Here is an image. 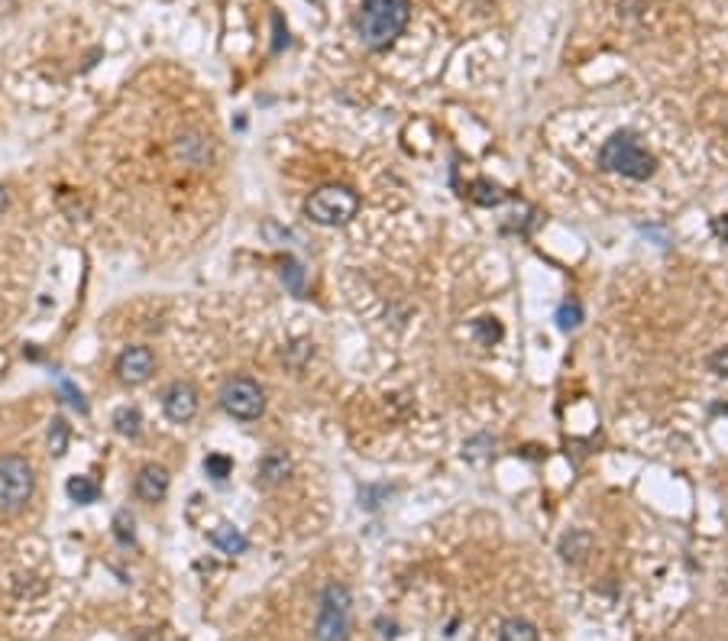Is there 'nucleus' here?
Returning a JSON list of instances; mask_svg holds the SVG:
<instances>
[{"instance_id":"nucleus-1","label":"nucleus","mask_w":728,"mask_h":641,"mask_svg":"<svg viewBox=\"0 0 728 641\" xmlns=\"http://www.w3.org/2000/svg\"><path fill=\"white\" fill-rule=\"evenodd\" d=\"M412 17V0H363L356 10V33L366 49H389Z\"/></svg>"},{"instance_id":"nucleus-2","label":"nucleus","mask_w":728,"mask_h":641,"mask_svg":"<svg viewBox=\"0 0 728 641\" xmlns=\"http://www.w3.org/2000/svg\"><path fill=\"white\" fill-rule=\"evenodd\" d=\"M599 162H602V169H609V172H619L625 175V178H635V182L651 178L654 169H657L654 156L637 143L635 134H628V130H621V134L605 140L602 152H599Z\"/></svg>"},{"instance_id":"nucleus-3","label":"nucleus","mask_w":728,"mask_h":641,"mask_svg":"<svg viewBox=\"0 0 728 641\" xmlns=\"http://www.w3.org/2000/svg\"><path fill=\"white\" fill-rule=\"evenodd\" d=\"M350 606L353 596L343 583H327L321 593V609L315 619L317 641H347L350 638Z\"/></svg>"},{"instance_id":"nucleus-4","label":"nucleus","mask_w":728,"mask_h":641,"mask_svg":"<svg viewBox=\"0 0 728 641\" xmlns=\"http://www.w3.org/2000/svg\"><path fill=\"white\" fill-rule=\"evenodd\" d=\"M308 217L321 227H337V224H347L353 221L356 211H360V198L356 192H350L347 185H324L317 188L305 204Z\"/></svg>"},{"instance_id":"nucleus-5","label":"nucleus","mask_w":728,"mask_h":641,"mask_svg":"<svg viewBox=\"0 0 728 641\" xmlns=\"http://www.w3.org/2000/svg\"><path fill=\"white\" fill-rule=\"evenodd\" d=\"M36 486L33 466L17 454L0 457V515H13L30 502Z\"/></svg>"},{"instance_id":"nucleus-6","label":"nucleus","mask_w":728,"mask_h":641,"mask_svg":"<svg viewBox=\"0 0 728 641\" xmlns=\"http://www.w3.org/2000/svg\"><path fill=\"white\" fill-rule=\"evenodd\" d=\"M221 405H224L227 415L240 418V421H253V418L263 415L265 408V392L259 389V383L240 376V379H230L221 392Z\"/></svg>"},{"instance_id":"nucleus-7","label":"nucleus","mask_w":728,"mask_h":641,"mask_svg":"<svg viewBox=\"0 0 728 641\" xmlns=\"http://www.w3.org/2000/svg\"><path fill=\"white\" fill-rule=\"evenodd\" d=\"M156 369V359H152V350L150 347H126L120 357H117V373L124 383H146Z\"/></svg>"},{"instance_id":"nucleus-8","label":"nucleus","mask_w":728,"mask_h":641,"mask_svg":"<svg viewBox=\"0 0 728 641\" xmlns=\"http://www.w3.org/2000/svg\"><path fill=\"white\" fill-rule=\"evenodd\" d=\"M162 408H166V415L172 418V421L185 425V421H191L195 411H198V392L191 389L188 383H172L166 389V395H162Z\"/></svg>"},{"instance_id":"nucleus-9","label":"nucleus","mask_w":728,"mask_h":641,"mask_svg":"<svg viewBox=\"0 0 728 641\" xmlns=\"http://www.w3.org/2000/svg\"><path fill=\"white\" fill-rule=\"evenodd\" d=\"M166 492H169V473H166V470H162V466H156V463L143 466L140 476H136V496H140L143 502H159Z\"/></svg>"},{"instance_id":"nucleus-10","label":"nucleus","mask_w":728,"mask_h":641,"mask_svg":"<svg viewBox=\"0 0 728 641\" xmlns=\"http://www.w3.org/2000/svg\"><path fill=\"white\" fill-rule=\"evenodd\" d=\"M289 473H291V463H289V457H285L282 450H269V454L259 460V480H263L265 486L282 483Z\"/></svg>"},{"instance_id":"nucleus-11","label":"nucleus","mask_w":728,"mask_h":641,"mask_svg":"<svg viewBox=\"0 0 728 641\" xmlns=\"http://www.w3.org/2000/svg\"><path fill=\"white\" fill-rule=\"evenodd\" d=\"M211 544L221 548L224 554H243L249 541L240 528H233V524H217L214 532H211Z\"/></svg>"},{"instance_id":"nucleus-12","label":"nucleus","mask_w":728,"mask_h":641,"mask_svg":"<svg viewBox=\"0 0 728 641\" xmlns=\"http://www.w3.org/2000/svg\"><path fill=\"white\" fill-rule=\"evenodd\" d=\"M593 550V534L589 532H570L563 534L560 541V558L570 560V564H579V560H586V554Z\"/></svg>"},{"instance_id":"nucleus-13","label":"nucleus","mask_w":728,"mask_h":641,"mask_svg":"<svg viewBox=\"0 0 728 641\" xmlns=\"http://www.w3.org/2000/svg\"><path fill=\"white\" fill-rule=\"evenodd\" d=\"M178 156L185 162H191V166H204L207 159H211V146H207V140L201 134H185L178 140Z\"/></svg>"},{"instance_id":"nucleus-14","label":"nucleus","mask_w":728,"mask_h":641,"mask_svg":"<svg viewBox=\"0 0 728 641\" xmlns=\"http://www.w3.org/2000/svg\"><path fill=\"white\" fill-rule=\"evenodd\" d=\"M114 428L124 437H140V431H143V415L136 411L133 405H124V408H117L114 411Z\"/></svg>"},{"instance_id":"nucleus-15","label":"nucleus","mask_w":728,"mask_h":641,"mask_svg":"<svg viewBox=\"0 0 728 641\" xmlns=\"http://www.w3.org/2000/svg\"><path fill=\"white\" fill-rule=\"evenodd\" d=\"M498 638L502 641H538V628H534L528 619H505Z\"/></svg>"},{"instance_id":"nucleus-16","label":"nucleus","mask_w":728,"mask_h":641,"mask_svg":"<svg viewBox=\"0 0 728 641\" xmlns=\"http://www.w3.org/2000/svg\"><path fill=\"white\" fill-rule=\"evenodd\" d=\"M470 198L476 201V204H486V208H492V204H502L505 201V192L498 188L496 182H489V178H476L470 188Z\"/></svg>"},{"instance_id":"nucleus-17","label":"nucleus","mask_w":728,"mask_h":641,"mask_svg":"<svg viewBox=\"0 0 728 641\" xmlns=\"http://www.w3.org/2000/svg\"><path fill=\"white\" fill-rule=\"evenodd\" d=\"M65 489L68 496H72V502H82V506H88V502H94L100 496L98 483H94L91 476H72Z\"/></svg>"},{"instance_id":"nucleus-18","label":"nucleus","mask_w":728,"mask_h":641,"mask_svg":"<svg viewBox=\"0 0 728 641\" xmlns=\"http://www.w3.org/2000/svg\"><path fill=\"white\" fill-rule=\"evenodd\" d=\"M583 325V308H579V301H563L560 308H557V327L560 331H573V327Z\"/></svg>"},{"instance_id":"nucleus-19","label":"nucleus","mask_w":728,"mask_h":641,"mask_svg":"<svg viewBox=\"0 0 728 641\" xmlns=\"http://www.w3.org/2000/svg\"><path fill=\"white\" fill-rule=\"evenodd\" d=\"M472 333H476L482 343H498L505 331L496 317H480V321H472Z\"/></svg>"},{"instance_id":"nucleus-20","label":"nucleus","mask_w":728,"mask_h":641,"mask_svg":"<svg viewBox=\"0 0 728 641\" xmlns=\"http://www.w3.org/2000/svg\"><path fill=\"white\" fill-rule=\"evenodd\" d=\"M204 470H207V476L211 480H227L230 476V470H233V463H230V457H224V454H211V457L204 460Z\"/></svg>"},{"instance_id":"nucleus-21","label":"nucleus","mask_w":728,"mask_h":641,"mask_svg":"<svg viewBox=\"0 0 728 641\" xmlns=\"http://www.w3.org/2000/svg\"><path fill=\"white\" fill-rule=\"evenodd\" d=\"M65 447H68V425L62 421V418H56L49 428V450L56 454V457H62Z\"/></svg>"},{"instance_id":"nucleus-22","label":"nucleus","mask_w":728,"mask_h":641,"mask_svg":"<svg viewBox=\"0 0 728 641\" xmlns=\"http://www.w3.org/2000/svg\"><path fill=\"white\" fill-rule=\"evenodd\" d=\"M282 282L289 285L291 291H295V295H301V291H305V269L299 266V263H285V266H282Z\"/></svg>"},{"instance_id":"nucleus-23","label":"nucleus","mask_w":728,"mask_h":641,"mask_svg":"<svg viewBox=\"0 0 728 641\" xmlns=\"http://www.w3.org/2000/svg\"><path fill=\"white\" fill-rule=\"evenodd\" d=\"M114 532L120 544H133V518L130 512H117L114 515Z\"/></svg>"},{"instance_id":"nucleus-24","label":"nucleus","mask_w":728,"mask_h":641,"mask_svg":"<svg viewBox=\"0 0 728 641\" xmlns=\"http://www.w3.org/2000/svg\"><path fill=\"white\" fill-rule=\"evenodd\" d=\"M709 369L715 376H728V347H722V350H715L709 357Z\"/></svg>"},{"instance_id":"nucleus-25","label":"nucleus","mask_w":728,"mask_h":641,"mask_svg":"<svg viewBox=\"0 0 728 641\" xmlns=\"http://www.w3.org/2000/svg\"><path fill=\"white\" fill-rule=\"evenodd\" d=\"M62 392H65L68 405H72V408H78V411H88V405H84V399H82V392H78L75 385L68 383V379H62Z\"/></svg>"},{"instance_id":"nucleus-26","label":"nucleus","mask_w":728,"mask_h":641,"mask_svg":"<svg viewBox=\"0 0 728 641\" xmlns=\"http://www.w3.org/2000/svg\"><path fill=\"white\" fill-rule=\"evenodd\" d=\"M263 233H265V237H275V240H282V243L295 240V237H291V230H282V227L273 224V221H269V224H263Z\"/></svg>"},{"instance_id":"nucleus-27","label":"nucleus","mask_w":728,"mask_h":641,"mask_svg":"<svg viewBox=\"0 0 728 641\" xmlns=\"http://www.w3.org/2000/svg\"><path fill=\"white\" fill-rule=\"evenodd\" d=\"M712 230L719 233L722 240L728 243V214H725V217H715V221H712Z\"/></svg>"},{"instance_id":"nucleus-28","label":"nucleus","mask_w":728,"mask_h":641,"mask_svg":"<svg viewBox=\"0 0 728 641\" xmlns=\"http://www.w3.org/2000/svg\"><path fill=\"white\" fill-rule=\"evenodd\" d=\"M273 23H275V46H273V52H279L282 49V17H273Z\"/></svg>"},{"instance_id":"nucleus-29","label":"nucleus","mask_w":728,"mask_h":641,"mask_svg":"<svg viewBox=\"0 0 728 641\" xmlns=\"http://www.w3.org/2000/svg\"><path fill=\"white\" fill-rule=\"evenodd\" d=\"M7 201H10V198H7V188H0V211L7 208Z\"/></svg>"}]
</instances>
